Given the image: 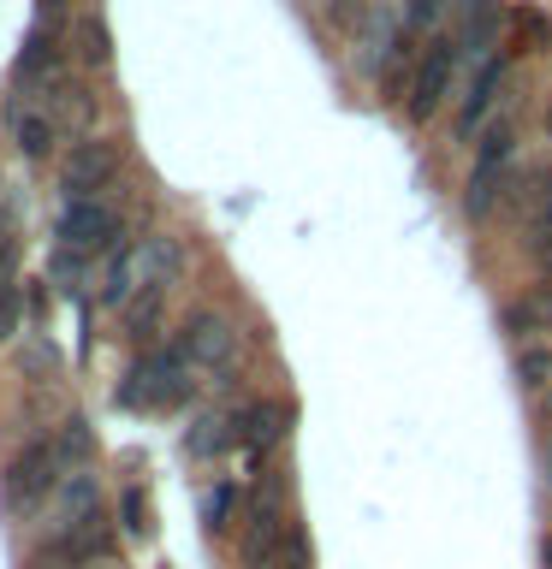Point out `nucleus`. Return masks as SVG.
Listing matches in <instances>:
<instances>
[{
	"mask_svg": "<svg viewBox=\"0 0 552 569\" xmlns=\"http://www.w3.org/2000/svg\"><path fill=\"white\" fill-rule=\"evenodd\" d=\"M185 398H190V362L178 350H149L119 380V403L125 409H178Z\"/></svg>",
	"mask_w": 552,
	"mask_h": 569,
	"instance_id": "1",
	"label": "nucleus"
},
{
	"mask_svg": "<svg viewBox=\"0 0 552 569\" xmlns=\"http://www.w3.org/2000/svg\"><path fill=\"white\" fill-rule=\"evenodd\" d=\"M119 238H125V220L101 196H83V202H66L53 213V243L71 249V256H114Z\"/></svg>",
	"mask_w": 552,
	"mask_h": 569,
	"instance_id": "2",
	"label": "nucleus"
},
{
	"mask_svg": "<svg viewBox=\"0 0 552 569\" xmlns=\"http://www.w3.org/2000/svg\"><path fill=\"white\" fill-rule=\"evenodd\" d=\"M0 487H7V505L12 510H30L42 505V498L60 487V457H53V439H24L7 462V475H0Z\"/></svg>",
	"mask_w": 552,
	"mask_h": 569,
	"instance_id": "3",
	"label": "nucleus"
},
{
	"mask_svg": "<svg viewBox=\"0 0 552 569\" xmlns=\"http://www.w3.org/2000/svg\"><path fill=\"white\" fill-rule=\"evenodd\" d=\"M119 142H107V137H89L78 142V149L66 154V167H60V190H66V202H83V196H101L107 184L119 178Z\"/></svg>",
	"mask_w": 552,
	"mask_h": 569,
	"instance_id": "4",
	"label": "nucleus"
},
{
	"mask_svg": "<svg viewBox=\"0 0 552 569\" xmlns=\"http://www.w3.org/2000/svg\"><path fill=\"white\" fill-rule=\"evenodd\" d=\"M452 78H457V42H445V36H434L427 42V53L416 60V71H410V119H434L440 101L452 96Z\"/></svg>",
	"mask_w": 552,
	"mask_h": 569,
	"instance_id": "5",
	"label": "nucleus"
},
{
	"mask_svg": "<svg viewBox=\"0 0 552 569\" xmlns=\"http://www.w3.org/2000/svg\"><path fill=\"white\" fill-rule=\"evenodd\" d=\"M511 149H516V131H511V119H499L493 131L481 137L475 167H470V196H463L470 220H487V208H493V184L505 178V167H511Z\"/></svg>",
	"mask_w": 552,
	"mask_h": 569,
	"instance_id": "6",
	"label": "nucleus"
},
{
	"mask_svg": "<svg viewBox=\"0 0 552 569\" xmlns=\"http://www.w3.org/2000/svg\"><path fill=\"white\" fill-rule=\"evenodd\" d=\"M178 356H185L190 368H226L231 356H238V332H231L226 315H190L185 327H178Z\"/></svg>",
	"mask_w": 552,
	"mask_h": 569,
	"instance_id": "7",
	"label": "nucleus"
},
{
	"mask_svg": "<svg viewBox=\"0 0 552 569\" xmlns=\"http://www.w3.org/2000/svg\"><path fill=\"white\" fill-rule=\"evenodd\" d=\"M285 421H292V409L274 403V398H262V403H249L238 409L226 427H231V445H249V451H267V445H279L285 439Z\"/></svg>",
	"mask_w": 552,
	"mask_h": 569,
	"instance_id": "8",
	"label": "nucleus"
},
{
	"mask_svg": "<svg viewBox=\"0 0 552 569\" xmlns=\"http://www.w3.org/2000/svg\"><path fill=\"white\" fill-rule=\"evenodd\" d=\"M493 48H499V0H463L457 60H493Z\"/></svg>",
	"mask_w": 552,
	"mask_h": 569,
	"instance_id": "9",
	"label": "nucleus"
},
{
	"mask_svg": "<svg viewBox=\"0 0 552 569\" xmlns=\"http://www.w3.org/2000/svg\"><path fill=\"white\" fill-rule=\"evenodd\" d=\"M499 83H505V53H493V60H481L475 66V78L470 89H463V107H457V131L470 137L481 119H487V107L499 101Z\"/></svg>",
	"mask_w": 552,
	"mask_h": 569,
	"instance_id": "10",
	"label": "nucleus"
},
{
	"mask_svg": "<svg viewBox=\"0 0 552 569\" xmlns=\"http://www.w3.org/2000/svg\"><path fill=\"white\" fill-rule=\"evenodd\" d=\"M12 142L24 160H48L60 149V119L48 113V107H18L12 113Z\"/></svg>",
	"mask_w": 552,
	"mask_h": 569,
	"instance_id": "11",
	"label": "nucleus"
},
{
	"mask_svg": "<svg viewBox=\"0 0 552 569\" xmlns=\"http://www.w3.org/2000/svg\"><path fill=\"white\" fill-rule=\"evenodd\" d=\"M137 284H142V243H119L101 267V291L96 297L107 302V309H119V302H131Z\"/></svg>",
	"mask_w": 552,
	"mask_h": 569,
	"instance_id": "12",
	"label": "nucleus"
},
{
	"mask_svg": "<svg viewBox=\"0 0 552 569\" xmlns=\"http://www.w3.org/2000/svg\"><path fill=\"white\" fill-rule=\"evenodd\" d=\"M101 516V487H96V475H66L60 480V533L66 528H83V522H96Z\"/></svg>",
	"mask_w": 552,
	"mask_h": 569,
	"instance_id": "13",
	"label": "nucleus"
},
{
	"mask_svg": "<svg viewBox=\"0 0 552 569\" xmlns=\"http://www.w3.org/2000/svg\"><path fill=\"white\" fill-rule=\"evenodd\" d=\"M279 546H285L279 510H274V505H256V516H249V533H244V563H249V569L274 563V551H279Z\"/></svg>",
	"mask_w": 552,
	"mask_h": 569,
	"instance_id": "14",
	"label": "nucleus"
},
{
	"mask_svg": "<svg viewBox=\"0 0 552 569\" xmlns=\"http://www.w3.org/2000/svg\"><path fill=\"white\" fill-rule=\"evenodd\" d=\"M172 273H178V243L172 238H142V284L167 297Z\"/></svg>",
	"mask_w": 552,
	"mask_h": 569,
	"instance_id": "15",
	"label": "nucleus"
},
{
	"mask_svg": "<svg viewBox=\"0 0 552 569\" xmlns=\"http://www.w3.org/2000/svg\"><path fill=\"white\" fill-rule=\"evenodd\" d=\"M53 457H60V469H83L89 457H96V433H89L83 416H71L60 427V439H53Z\"/></svg>",
	"mask_w": 552,
	"mask_h": 569,
	"instance_id": "16",
	"label": "nucleus"
},
{
	"mask_svg": "<svg viewBox=\"0 0 552 569\" xmlns=\"http://www.w3.org/2000/svg\"><path fill=\"white\" fill-rule=\"evenodd\" d=\"M53 71H60V42H42V36H36L30 53L18 60V83H42Z\"/></svg>",
	"mask_w": 552,
	"mask_h": 569,
	"instance_id": "17",
	"label": "nucleus"
},
{
	"mask_svg": "<svg viewBox=\"0 0 552 569\" xmlns=\"http://www.w3.org/2000/svg\"><path fill=\"white\" fill-rule=\"evenodd\" d=\"M78 60L83 66H107V60H114V36H107L101 18H83V24H78Z\"/></svg>",
	"mask_w": 552,
	"mask_h": 569,
	"instance_id": "18",
	"label": "nucleus"
},
{
	"mask_svg": "<svg viewBox=\"0 0 552 569\" xmlns=\"http://www.w3.org/2000/svg\"><path fill=\"white\" fill-rule=\"evenodd\" d=\"M546 320H552V297H546V291L529 297V302H511V309H505V327H511V332H541Z\"/></svg>",
	"mask_w": 552,
	"mask_h": 569,
	"instance_id": "19",
	"label": "nucleus"
},
{
	"mask_svg": "<svg viewBox=\"0 0 552 569\" xmlns=\"http://www.w3.org/2000/svg\"><path fill=\"white\" fill-rule=\"evenodd\" d=\"M231 445V427L226 421H196L190 433H185V451L190 457H214V451H226Z\"/></svg>",
	"mask_w": 552,
	"mask_h": 569,
	"instance_id": "20",
	"label": "nucleus"
},
{
	"mask_svg": "<svg viewBox=\"0 0 552 569\" xmlns=\"http://www.w3.org/2000/svg\"><path fill=\"white\" fill-rule=\"evenodd\" d=\"M18 315H24V291H18V284H0V345L18 338Z\"/></svg>",
	"mask_w": 552,
	"mask_h": 569,
	"instance_id": "21",
	"label": "nucleus"
},
{
	"mask_svg": "<svg viewBox=\"0 0 552 569\" xmlns=\"http://www.w3.org/2000/svg\"><path fill=\"white\" fill-rule=\"evenodd\" d=\"M516 373H523V386H546L552 380V356L546 350H523L516 356Z\"/></svg>",
	"mask_w": 552,
	"mask_h": 569,
	"instance_id": "22",
	"label": "nucleus"
},
{
	"mask_svg": "<svg viewBox=\"0 0 552 569\" xmlns=\"http://www.w3.org/2000/svg\"><path fill=\"white\" fill-rule=\"evenodd\" d=\"M119 516H125V528H131V533H149V505H142V492H137V487H125Z\"/></svg>",
	"mask_w": 552,
	"mask_h": 569,
	"instance_id": "23",
	"label": "nucleus"
},
{
	"mask_svg": "<svg viewBox=\"0 0 552 569\" xmlns=\"http://www.w3.org/2000/svg\"><path fill=\"white\" fill-rule=\"evenodd\" d=\"M231 505H238V487H214V492H208V528H214V533L231 522Z\"/></svg>",
	"mask_w": 552,
	"mask_h": 569,
	"instance_id": "24",
	"label": "nucleus"
},
{
	"mask_svg": "<svg viewBox=\"0 0 552 569\" xmlns=\"http://www.w3.org/2000/svg\"><path fill=\"white\" fill-rule=\"evenodd\" d=\"M321 12H327L333 24H356V18H363V0H321Z\"/></svg>",
	"mask_w": 552,
	"mask_h": 569,
	"instance_id": "25",
	"label": "nucleus"
},
{
	"mask_svg": "<svg viewBox=\"0 0 552 569\" xmlns=\"http://www.w3.org/2000/svg\"><path fill=\"white\" fill-rule=\"evenodd\" d=\"M12 261H18V238L12 226H0V284H12Z\"/></svg>",
	"mask_w": 552,
	"mask_h": 569,
	"instance_id": "26",
	"label": "nucleus"
},
{
	"mask_svg": "<svg viewBox=\"0 0 552 569\" xmlns=\"http://www.w3.org/2000/svg\"><path fill=\"white\" fill-rule=\"evenodd\" d=\"M445 0H410V30H422V24H434Z\"/></svg>",
	"mask_w": 552,
	"mask_h": 569,
	"instance_id": "27",
	"label": "nucleus"
},
{
	"mask_svg": "<svg viewBox=\"0 0 552 569\" xmlns=\"http://www.w3.org/2000/svg\"><path fill=\"white\" fill-rule=\"evenodd\" d=\"M541 563L552 569V533H546V540H541Z\"/></svg>",
	"mask_w": 552,
	"mask_h": 569,
	"instance_id": "28",
	"label": "nucleus"
},
{
	"mask_svg": "<svg viewBox=\"0 0 552 569\" xmlns=\"http://www.w3.org/2000/svg\"><path fill=\"white\" fill-rule=\"evenodd\" d=\"M36 569H66V558H53V563H48V558H36Z\"/></svg>",
	"mask_w": 552,
	"mask_h": 569,
	"instance_id": "29",
	"label": "nucleus"
},
{
	"mask_svg": "<svg viewBox=\"0 0 552 569\" xmlns=\"http://www.w3.org/2000/svg\"><path fill=\"white\" fill-rule=\"evenodd\" d=\"M546 492H552V451H546Z\"/></svg>",
	"mask_w": 552,
	"mask_h": 569,
	"instance_id": "30",
	"label": "nucleus"
},
{
	"mask_svg": "<svg viewBox=\"0 0 552 569\" xmlns=\"http://www.w3.org/2000/svg\"><path fill=\"white\" fill-rule=\"evenodd\" d=\"M89 569H119V563H107V558H101V563H89Z\"/></svg>",
	"mask_w": 552,
	"mask_h": 569,
	"instance_id": "31",
	"label": "nucleus"
},
{
	"mask_svg": "<svg viewBox=\"0 0 552 569\" xmlns=\"http://www.w3.org/2000/svg\"><path fill=\"white\" fill-rule=\"evenodd\" d=\"M546 124H552V107H546Z\"/></svg>",
	"mask_w": 552,
	"mask_h": 569,
	"instance_id": "32",
	"label": "nucleus"
},
{
	"mask_svg": "<svg viewBox=\"0 0 552 569\" xmlns=\"http://www.w3.org/2000/svg\"><path fill=\"white\" fill-rule=\"evenodd\" d=\"M0 226H7V220H0Z\"/></svg>",
	"mask_w": 552,
	"mask_h": 569,
	"instance_id": "33",
	"label": "nucleus"
}]
</instances>
